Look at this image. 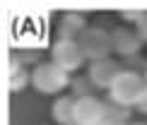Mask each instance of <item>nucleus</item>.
<instances>
[{"label":"nucleus","mask_w":147,"mask_h":125,"mask_svg":"<svg viewBox=\"0 0 147 125\" xmlns=\"http://www.w3.org/2000/svg\"><path fill=\"white\" fill-rule=\"evenodd\" d=\"M70 84H72L70 75L51 60L41 62V65H36L32 70V87L41 94H60V91L68 89Z\"/></svg>","instance_id":"obj_1"},{"label":"nucleus","mask_w":147,"mask_h":125,"mask_svg":"<svg viewBox=\"0 0 147 125\" xmlns=\"http://www.w3.org/2000/svg\"><path fill=\"white\" fill-rule=\"evenodd\" d=\"M142 94H145V77L138 75V72L123 70L118 77H116V82L111 84V89H109V99L135 108Z\"/></svg>","instance_id":"obj_2"},{"label":"nucleus","mask_w":147,"mask_h":125,"mask_svg":"<svg viewBox=\"0 0 147 125\" xmlns=\"http://www.w3.org/2000/svg\"><path fill=\"white\" fill-rule=\"evenodd\" d=\"M80 46H82L84 51V58L89 62L94 60H106L111 58L113 53V39H111V31L104 29V27H89L87 31L82 34V39H80Z\"/></svg>","instance_id":"obj_3"},{"label":"nucleus","mask_w":147,"mask_h":125,"mask_svg":"<svg viewBox=\"0 0 147 125\" xmlns=\"http://www.w3.org/2000/svg\"><path fill=\"white\" fill-rule=\"evenodd\" d=\"M84 51L80 46V41H70V39H58L51 46V62H56L58 67H63L65 72H75L84 65Z\"/></svg>","instance_id":"obj_4"},{"label":"nucleus","mask_w":147,"mask_h":125,"mask_svg":"<svg viewBox=\"0 0 147 125\" xmlns=\"http://www.w3.org/2000/svg\"><path fill=\"white\" fill-rule=\"evenodd\" d=\"M111 39H113V53L121 55V58H133V55H140V48H142V39H140L135 27H113L111 29Z\"/></svg>","instance_id":"obj_5"},{"label":"nucleus","mask_w":147,"mask_h":125,"mask_svg":"<svg viewBox=\"0 0 147 125\" xmlns=\"http://www.w3.org/2000/svg\"><path fill=\"white\" fill-rule=\"evenodd\" d=\"M123 72V67L118 65L116 60L111 58H106V60H94V62H89V67H87V77L94 82L96 89H111V84L116 82V77Z\"/></svg>","instance_id":"obj_6"},{"label":"nucleus","mask_w":147,"mask_h":125,"mask_svg":"<svg viewBox=\"0 0 147 125\" xmlns=\"http://www.w3.org/2000/svg\"><path fill=\"white\" fill-rule=\"evenodd\" d=\"M75 123L77 125H104V101L96 96L77 99Z\"/></svg>","instance_id":"obj_7"},{"label":"nucleus","mask_w":147,"mask_h":125,"mask_svg":"<svg viewBox=\"0 0 147 125\" xmlns=\"http://www.w3.org/2000/svg\"><path fill=\"white\" fill-rule=\"evenodd\" d=\"M87 29H89V27H87V15H84V12H77V10L63 12L60 24H58V39L80 41Z\"/></svg>","instance_id":"obj_8"},{"label":"nucleus","mask_w":147,"mask_h":125,"mask_svg":"<svg viewBox=\"0 0 147 125\" xmlns=\"http://www.w3.org/2000/svg\"><path fill=\"white\" fill-rule=\"evenodd\" d=\"M75 106H77V99L72 96H58L51 106V116L58 125H72L75 123Z\"/></svg>","instance_id":"obj_9"},{"label":"nucleus","mask_w":147,"mask_h":125,"mask_svg":"<svg viewBox=\"0 0 147 125\" xmlns=\"http://www.w3.org/2000/svg\"><path fill=\"white\" fill-rule=\"evenodd\" d=\"M27 84H32V72L17 60H10L7 67V87L12 94H20L22 89H27Z\"/></svg>","instance_id":"obj_10"},{"label":"nucleus","mask_w":147,"mask_h":125,"mask_svg":"<svg viewBox=\"0 0 147 125\" xmlns=\"http://www.w3.org/2000/svg\"><path fill=\"white\" fill-rule=\"evenodd\" d=\"M130 116H133L130 106H123V103L113 101V99H106V101H104V123L130 125Z\"/></svg>","instance_id":"obj_11"},{"label":"nucleus","mask_w":147,"mask_h":125,"mask_svg":"<svg viewBox=\"0 0 147 125\" xmlns=\"http://www.w3.org/2000/svg\"><path fill=\"white\" fill-rule=\"evenodd\" d=\"M70 89H72V96H75V99H84V96H94L96 87H94V82H92L87 75H82V77L72 79Z\"/></svg>","instance_id":"obj_12"},{"label":"nucleus","mask_w":147,"mask_h":125,"mask_svg":"<svg viewBox=\"0 0 147 125\" xmlns=\"http://www.w3.org/2000/svg\"><path fill=\"white\" fill-rule=\"evenodd\" d=\"M12 60L22 62L24 67H27V65H34V67H36V65H41V60H39V51H32V48H27V51H20Z\"/></svg>","instance_id":"obj_13"},{"label":"nucleus","mask_w":147,"mask_h":125,"mask_svg":"<svg viewBox=\"0 0 147 125\" xmlns=\"http://www.w3.org/2000/svg\"><path fill=\"white\" fill-rule=\"evenodd\" d=\"M145 12H147V10H138V7H123V10L118 12V15H121V19H123V22L138 24V22L145 17Z\"/></svg>","instance_id":"obj_14"},{"label":"nucleus","mask_w":147,"mask_h":125,"mask_svg":"<svg viewBox=\"0 0 147 125\" xmlns=\"http://www.w3.org/2000/svg\"><path fill=\"white\" fill-rule=\"evenodd\" d=\"M135 29H138V34H140V39H142V43H147V12H145V17L135 24Z\"/></svg>","instance_id":"obj_15"},{"label":"nucleus","mask_w":147,"mask_h":125,"mask_svg":"<svg viewBox=\"0 0 147 125\" xmlns=\"http://www.w3.org/2000/svg\"><path fill=\"white\" fill-rule=\"evenodd\" d=\"M135 111L140 116H147V89H145V94L140 96V101H138V106H135Z\"/></svg>","instance_id":"obj_16"},{"label":"nucleus","mask_w":147,"mask_h":125,"mask_svg":"<svg viewBox=\"0 0 147 125\" xmlns=\"http://www.w3.org/2000/svg\"><path fill=\"white\" fill-rule=\"evenodd\" d=\"M130 125H147V120H142V123H130Z\"/></svg>","instance_id":"obj_17"},{"label":"nucleus","mask_w":147,"mask_h":125,"mask_svg":"<svg viewBox=\"0 0 147 125\" xmlns=\"http://www.w3.org/2000/svg\"><path fill=\"white\" fill-rule=\"evenodd\" d=\"M145 89H147V75H145Z\"/></svg>","instance_id":"obj_18"},{"label":"nucleus","mask_w":147,"mask_h":125,"mask_svg":"<svg viewBox=\"0 0 147 125\" xmlns=\"http://www.w3.org/2000/svg\"><path fill=\"white\" fill-rule=\"evenodd\" d=\"M104 125H116V123H104Z\"/></svg>","instance_id":"obj_19"},{"label":"nucleus","mask_w":147,"mask_h":125,"mask_svg":"<svg viewBox=\"0 0 147 125\" xmlns=\"http://www.w3.org/2000/svg\"><path fill=\"white\" fill-rule=\"evenodd\" d=\"M72 125H77V123H72Z\"/></svg>","instance_id":"obj_20"}]
</instances>
